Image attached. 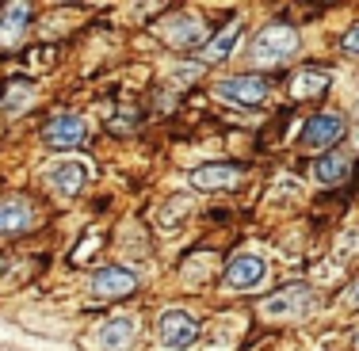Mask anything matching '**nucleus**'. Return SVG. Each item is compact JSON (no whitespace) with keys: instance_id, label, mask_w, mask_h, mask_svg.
Listing matches in <instances>:
<instances>
[{"instance_id":"obj_1","label":"nucleus","mask_w":359,"mask_h":351,"mask_svg":"<svg viewBox=\"0 0 359 351\" xmlns=\"http://www.w3.org/2000/svg\"><path fill=\"white\" fill-rule=\"evenodd\" d=\"M294 50H298V31L290 27V23H271V27H264L260 35H256V42H252V57L264 62V65L287 62Z\"/></svg>"},{"instance_id":"obj_10","label":"nucleus","mask_w":359,"mask_h":351,"mask_svg":"<svg viewBox=\"0 0 359 351\" xmlns=\"http://www.w3.org/2000/svg\"><path fill=\"white\" fill-rule=\"evenodd\" d=\"M313 176H318V184L325 187H340L348 176H352V160L344 157V153H321L318 160H313Z\"/></svg>"},{"instance_id":"obj_9","label":"nucleus","mask_w":359,"mask_h":351,"mask_svg":"<svg viewBox=\"0 0 359 351\" xmlns=\"http://www.w3.org/2000/svg\"><path fill=\"white\" fill-rule=\"evenodd\" d=\"M264 271H268V263L260 260V256H233V260L226 263V282L229 287H256V282L264 279Z\"/></svg>"},{"instance_id":"obj_14","label":"nucleus","mask_w":359,"mask_h":351,"mask_svg":"<svg viewBox=\"0 0 359 351\" xmlns=\"http://www.w3.org/2000/svg\"><path fill=\"white\" fill-rule=\"evenodd\" d=\"M31 226V207L23 199H8L0 202V233H23Z\"/></svg>"},{"instance_id":"obj_7","label":"nucleus","mask_w":359,"mask_h":351,"mask_svg":"<svg viewBox=\"0 0 359 351\" xmlns=\"http://www.w3.org/2000/svg\"><path fill=\"white\" fill-rule=\"evenodd\" d=\"M241 179H245L241 165H203L191 172V187H199V191H229Z\"/></svg>"},{"instance_id":"obj_6","label":"nucleus","mask_w":359,"mask_h":351,"mask_svg":"<svg viewBox=\"0 0 359 351\" xmlns=\"http://www.w3.org/2000/svg\"><path fill=\"white\" fill-rule=\"evenodd\" d=\"M138 290V275L126 268H100L96 275H92V294L96 298H126Z\"/></svg>"},{"instance_id":"obj_17","label":"nucleus","mask_w":359,"mask_h":351,"mask_svg":"<svg viewBox=\"0 0 359 351\" xmlns=\"http://www.w3.org/2000/svg\"><path fill=\"white\" fill-rule=\"evenodd\" d=\"M340 46H344L348 54H359V23H355V27L344 35V42H340Z\"/></svg>"},{"instance_id":"obj_15","label":"nucleus","mask_w":359,"mask_h":351,"mask_svg":"<svg viewBox=\"0 0 359 351\" xmlns=\"http://www.w3.org/2000/svg\"><path fill=\"white\" fill-rule=\"evenodd\" d=\"M134 340V321L130 317H111V321L100 329V347L115 351V347H126Z\"/></svg>"},{"instance_id":"obj_12","label":"nucleus","mask_w":359,"mask_h":351,"mask_svg":"<svg viewBox=\"0 0 359 351\" xmlns=\"http://www.w3.org/2000/svg\"><path fill=\"white\" fill-rule=\"evenodd\" d=\"M237 39H241V20H233L226 31H218V35L199 50V57H203V62H210V65H215V62H226V57L233 54Z\"/></svg>"},{"instance_id":"obj_18","label":"nucleus","mask_w":359,"mask_h":351,"mask_svg":"<svg viewBox=\"0 0 359 351\" xmlns=\"http://www.w3.org/2000/svg\"><path fill=\"white\" fill-rule=\"evenodd\" d=\"M348 305H355V310H359V279L348 287Z\"/></svg>"},{"instance_id":"obj_13","label":"nucleus","mask_w":359,"mask_h":351,"mask_svg":"<svg viewBox=\"0 0 359 351\" xmlns=\"http://www.w3.org/2000/svg\"><path fill=\"white\" fill-rule=\"evenodd\" d=\"M329 81H332V73H325V69H302V73H294V81H290V96L294 99H313V96H321L325 88H329Z\"/></svg>"},{"instance_id":"obj_2","label":"nucleus","mask_w":359,"mask_h":351,"mask_svg":"<svg viewBox=\"0 0 359 351\" xmlns=\"http://www.w3.org/2000/svg\"><path fill=\"white\" fill-rule=\"evenodd\" d=\"M310 310H313V298H310V287H302V282L283 287L279 294L260 302V313L271 317V321H298V317H306Z\"/></svg>"},{"instance_id":"obj_16","label":"nucleus","mask_w":359,"mask_h":351,"mask_svg":"<svg viewBox=\"0 0 359 351\" xmlns=\"http://www.w3.org/2000/svg\"><path fill=\"white\" fill-rule=\"evenodd\" d=\"M27 23H31L27 4H8L4 15H0V42H15L20 31H27Z\"/></svg>"},{"instance_id":"obj_5","label":"nucleus","mask_w":359,"mask_h":351,"mask_svg":"<svg viewBox=\"0 0 359 351\" xmlns=\"http://www.w3.org/2000/svg\"><path fill=\"white\" fill-rule=\"evenodd\" d=\"M218 96L222 99H233V104H245V107H256L268 99V81L264 76H226V81H218Z\"/></svg>"},{"instance_id":"obj_8","label":"nucleus","mask_w":359,"mask_h":351,"mask_svg":"<svg viewBox=\"0 0 359 351\" xmlns=\"http://www.w3.org/2000/svg\"><path fill=\"white\" fill-rule=\"evenodd\" d=\"M42 142L54 149H69V145L84 142V118L81 115H54L42 130Z\"/></svg>"},{"instance_id":"obj_11","label":"nucleus","mask_w":359,"mask_h":351,"mask_svg":"<svg viewBox=\"0 0 359 351\" xmlns=\"http://www.w3.org/2000/svg\"><path fill=\"white\" fill-rule=\"evenodd\" d=\"M84 179H88V165H84V160H57V165L50 168V184L62 195H76L84 187Z\"/></svg>"},{"instance_id":"obj_3","label":"nucleus","mask_w":359,"mask_h":351,"mask_svg":"<svg viewBox=\"0 0 359 351\" xmlns=\"http://www.w3.org/2000/svg\"><path fill=\"white\" fill-rule=\"evenodd\" d=\"M344 130H348V123L340 111H318L302 126V145L306 149H329V145H337L344 138Z\"/></svg>"},{"instance_id":"obj_4","label":"nucleus","mask_w":359,"mask_h":351,"mask_svg":"<svg viewBox=\"0 0 359 351\" xmlns=\"http://www.w3.org/2000/svg\"><path fill=\"white\" fill-rule=\"evenodd\" d=\"M157 329H161V344L172 347V351H187L199 340V324H195V317L184 313V310H165Z\"/></svg>"}]
</instances>
